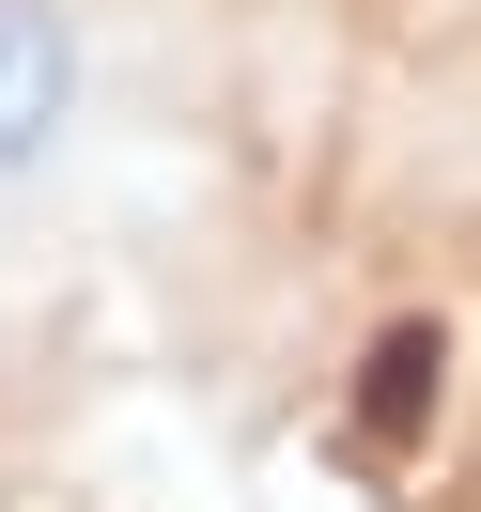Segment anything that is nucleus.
<instances>
[{
  "label": "nucleus",
  "instance_id": "nucleus-1",
  "mask_svg": "<svg viewBox=\"0 0 481 512\" xmlns=\"http://www.w3.org/2000/svg\"><path fill=\"white\" fill-rule=\"evenodd\" d=\"M94 109V32L78 0H0V187H47Z\"/></svg>",
  "mask_w": 481,
  "mask_h": 512
}]
</instances>
